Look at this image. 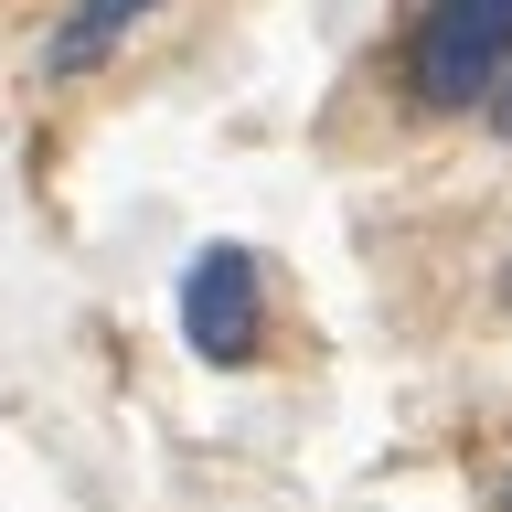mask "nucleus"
I'll return each mask as SVG.
<instances>
[{
    "label": "nucleus",
    "instance_id": "nucleus-6",
    "mask_svg": "<svg viewBox=\"0 0 512 512\" xmlns=\"http://www.w3.org/2000/svg\"><path fill=\"white\" fill-rule=\"evenodd\" d=\"M502 310H512V256H502Z\"/></svg>",
    "mask_w": 512,
    "mask_h": 512
},
{
    "label": "nucleus",
    "instance_id": "nucleus-4",
    "mask_svg": "<svg viewBox=\"0 0 512 512\" xmlns=\"http://www.w3.org/2000/svg\"><path fill=\"white\" fill-rule=\"evenodd\" d=\"M480 118H491V139H512V75H502L491 96H480Z\"/></svg>",
    "mask_w": 512,
    "mask_h": 512
},
{
    "label": "nucleus",
    "instance_id": "nucleus-1",
    "mask_svg": "<svg viewBox=\"0 0 512 512\" xmlns=\"http://www.w3.org/2000/svg\"><path fill=\"white\" fill-rule=\"evenodd\" d=\"M512 75V0H416L406 54H395V86L427 118H459Z\"/></svg>",
    "mask_w": 512,
    "mask_h": 512
},
{
    "label": "nucleus",
    "instance_id": "nucleus-5",
    "mask_svg": "<svg viewBox=\"0 0 512 512\" xmlns=\"http://www.w3.org/2000/svg\"><path fill=\"white\" fill-rule=\"evenodd\" d=\"M491 512H512V470H502V480H491Z\"/></svg>",
    "mask_w": 512,
    "mask_h": 512
},
{
    "label": "nucleus",
    "instance_id": "nucleus-2",
    "mask_svg": "<svg viewBox=\"0 0 512 512\" xmlns=\"http://www.w3.org/2000/svg\"><path fill=\"white\" fill-rule=\"evenodd\" d=\"M171 320H182L192 363H214V374H246L256 352H267V267H256V246L214 235V246L182 267V288H171Z\"/></svg>",
    "mask_w": 512,
    "mask_h": 512
},
{
    "label": "nucleus",
    "instance_id": "nucleus-3",
    "mask_svg": "<svg viewBox=\"0 0 512 512\" xmlns=\"http://www.w3.org/2000/svg\"><path fill=\"white\" fill-rule=\"evenodd\" d=\"M160 11H171V0H75V11L43 32V75H54V86H86L96 64H118L128 32L160 22Z\"/></svg>",
    "mask_w": 512,
    "mask_h": 512
}]
</instances>
